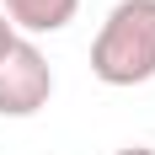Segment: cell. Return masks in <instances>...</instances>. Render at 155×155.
Wrapping results in <instances>:
<instances>
[{
    "instance_id": "cell-1",
    "label": "cell",
    "mask_w": 155,
    "mask_h": 155,
    "mask_svg": "<svg viewBox=\"0 0 155 155\" xmlns=\"http://www.w3.org/2000/svg\"><path fill=\"white\" fill-rule=\"evenodd\" d=\"M91 75L112 91L155 80V0H118L91 38Z\"/></svg>"
},
{
    "instance_id": "cell-4",
    "label": "cell",
    "mask_w": 155,
    "mask_h": 155,
    "mask_svg": "<svg viewBox=\"0 0 155 155\" xmlns=\"http://www.w3.org/2000/svg\"><path fill=\"white\" fill-rule=\"evenodd\" d=\"M16 38H21V32H16L11 21H5V11H0V59H5V54L16 48Z\"/></svg>"
},
{
    "instance_id": "cell-2",
    "label": "cell",
    "mask_w": 155,
    "mask_h": 155,
    "mask_svg": "<svg viewBox=\"0 0 155 155\" xmlns=\"http://www.w3.org/2000/svg\"><path fill=\"white\" fill-rule=\"evenodd\" d=\"M54 96V64L32 38H16V48L0 59V118H38Z\"/></svg>"
},
{
    "instance_id": "cell-5",
    "label": "cell",
    "mask_w": 155,
    "mask_h": 155,
    "mask_svg": "<svg viewBox=\"0 0 155 155\" xmlns=\"http://www.w3.org/2000/svg\"><path fill=\"white\" fill-rule=\"evenodd\" d=\"M112 155H155L150 144H123V150H112Z\"/></svg>"
},
{
    "instance_id": "cell-3",
    "label": "cell",
    "mask_w": 155,
    "mask_h": 155,
    "mask_svg": "<svg viewBox=\"0 0 155 155\" xmlns=\"http://www.w3.org/2000/svg\"><path fill=\"white\" fill-rule=\"evenodd\" d=\"M0 11L21 38H48V32H64L80 16V0H0Z\"/></svg>"
}]
</instances>
